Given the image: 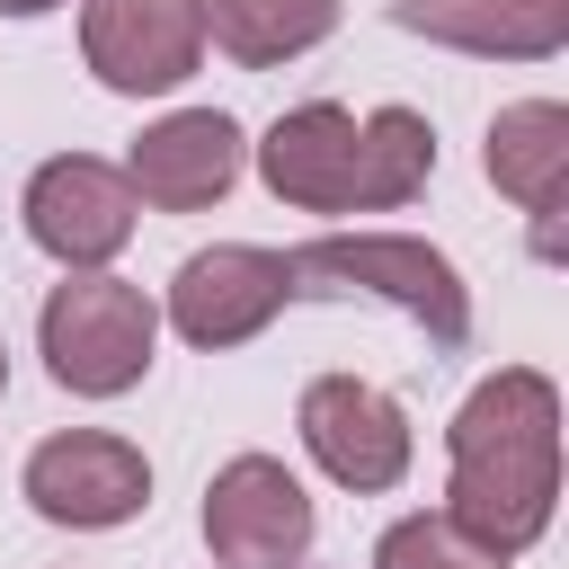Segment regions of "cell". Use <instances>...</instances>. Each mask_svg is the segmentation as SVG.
<instances>
[{"instance_id":"1","label":"cell","mask_w":569,"mask_h":569,"mask_svg":"<svg viewBox=\"0 0 569 569\" xmlns=\"http://www.w3.org/2000/svg\"><path fill=\"white\" fill-rule=\"evenodd\" d=\"M445 453H453L445 516L480 551L516 560L525 542L551 533V507H560V391H551V373L498 365L489 382H471V400L445 427Z\"/></svg>"},{"instance_id":"2","label":"cell","mask_w":569,"mask_h":569,"mask_svg":"<svg viewBox=\"0 0 569 569\" xmlns=\"http://www.w3.org/2000/svg\"><path fill=\"white\" fill-rule=\"evenodd\" d=\"M249 160H258L276 204H302V213H400L436 178V124L418 107L347 116L338 98H311V107H284L249 142Z\"/></svg>"},{"instance_id":"3","label":"cell","mask_w":569,"mask_h":569,"mask_svg":"<svg viewBox=\"0 0 569 569\" xmlns=\"http://www.w3.org/2000/svg\"><path fill=\"white\" fill-rule=\"evenodd\" d=\"M284 267H293V293H373L400 320H418L436 347L471 338V284H462V267L436 240H409V231H320V240L284 249Z\"/></svg>"},{"instance_id":"4","label":"cell","mask_w":569,"mask_h":569,"mask_svg":"<svg viewBox=\"0 0 569 569\" xmlns=\"http://www.w3.org/2000/svg\"><path fill=\"white\" fill-rule=\"evenodd\" d=\"M151 347H160V302L124 276H62L36 311V356L44 373L71 391V400H116L151 373Z\"/></svg>"},{"instance_id":"5","label":"cell","mask_w":569,"mask_h":569,"mask_svg":"<svg viewBox=\"0 0 569 569\" xmlns=\"http://www.w3.org/2000/svg\"><path fill=\"white\" fill-rule=\"evenodd\" d=\"M293 427H302V453H311L338 489H356V498L409 480V453H418L409 409H400L382 382H365V373H320V382H302Z\"/></svg>"},{"instance_id":"6","label":"cell","mask_w":569,"mask_h":569,"mask_svg":"<svg viewBox=\"0 0 569 569\" xmlns=\"http://www.w3.org/2000/svg\"><path fill=\"white\" fill-rule=\"evenodd\" d=\"M18 489H27V507H36L44 525L107 533V525H133V516L151 507V462H142V445L116 436V427H62V436H44V445L27 453Z\"/></svg>"},{"instance_id":"7","label":"cell","mask_w":569,"mask_h":569,"mask_svg":"<svg viewBox=\"0 0 569 569\" xmlns=\"http://www.w3.org/2000/svg\"><path fill=\"white\" fill-rule=\"evenodd\" d=\"M18 213H27V240H36L62 276H98V267L133 240V222H142L124 169L98 160V151H53V160L27 178Z\"/></svg>"},{"instance_id":"8","label":"cell","mask_w":569,"mask_h":569,"mask_svg":"<svg viewBox=\"0 0 569 569\" xmlns=\"http://www.w3.org/2000/svg\"><path fill=\"white\" fill-rule=\"evenodd\" d=\"M284 302H293V267H284V249H258V240H213V249L178 258L160 320H169L187 347L222 356V347H249V338H258Z\"/></svg>"},{"instance_id":"9","label":"cell","mask_w":569,"mask_h":569,"mask_svg":"<svg viewBox=\"0 0 569 569\" xmlns=\"http://www.w3.org/2000/svg\"><path fill=\"white\" fill-rule=\"evenodd\" d=\"M204 551L222 569H302L311 551V489L276 462V453H231L204 480Z\"/></svg>"},{"instance_id":"10","label":"cell","mask_w":569,"mask_h":569,"mask_svg":"<svg viewBox=\"0 0 569 569\" xmlns=\"http://www.w3.org/2000/svg\"><path fill=\"white\" fill-rule=\"evenodd\" d=\"M80 53H89L98 89L160 98V89L196 80V62H204V0H89Z\"/></svg>"},{"instance_id":"11","label":"cell","mask_w":569,"mask_h":569,"mask_svg":"<svg viewBox=\"0 0 569 569\" xmlns=\"http://www.w3.org/2000/svg\"><path fill=\"white\" fill-rule=\"evenodd\" d=\"M240 169H249V133H240L222 107H178V116L142 124L133 151H124L133 204H160V213H204V204H222V196L240 187Z\"/></svg>"},{"instance_id":"12","label":"cell","mask_w":569,"mask_h":569,"mask_svg":"<svg viewBox=\"0 0 569 569\" xmlns=\"http://www.w3.org/2000/svg\"><path fill=\"white\" fill-rule=\"evenodd\" d=\"M391 27L489 62H551L569 44V0H391Z\"/></svg>"},{"instance_id":"13","label":"cell","mask_w":569,"mask_h":569,"mask_svg":"<svg viewBox=\"0 0 569 569\" xmlns=\"http://www.w3.org/2000/svg\"><path fill=\"white\" fill-rule=\"evenodd\" d=\"M480 169L507 204H525L542 222V249H551V213L569 196V107L560 98H516L489 116V142H480Z\"/></svg>"},{"instance_id":"14","label":"cell","mask_w":569,"mask_h":569,"mask_svg":"<svg viewBox=\"0 0 569 569\" xmlns=\"http://www.w3.org/2000/svg\"><path fill=\"white\" fill-rule=\"evenodd\" d=\"M329 27H338V0H204V44H222L249 71L311 53Z\"/></svg>"},{"instance_id":"15","label":"cell","mask_w":569,"mask_h":569,"mask_svg":"<svg viewBox=\"0 0 569 569\" xmlns=\"http://www.w3.org/2000/svg\"><path fill=\"white\" fill-rule=\"evenodd\" d=\"M373 569H507V560L480 551V542L436 507V516H400V525L373 542Z\"/></svg>"},{"instance_id":"16","label":"cell","mask_w":569,"mask_h":569,"mask_svg":"<svg viewBox=\"0 0 569 569\" xmlns=\"http://www.w3.org/2000/svg\"><path fill=\"white\" fill-rule=\"evenodd\" d=\"M44 9H71V0H0V18H44Z\"/></svg>"},{"instance_id":"17","label":"cell","mask_w":569,"mask_h":569,"mask_svg":"<svg viewBox=\"0 0 569 569\" xmlns=\"http://www.w3.org/2000/svg\"><path fill=\"white\" fill-rule=\"evenodd\" d=\"M0 391H9V347H0Z\"/></svg>"}]
</instances>
